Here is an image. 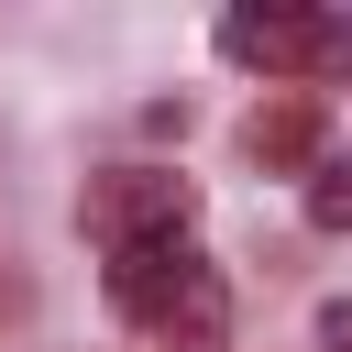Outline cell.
Wrapping results in <instances>:
<instances>
[{"instance_id":"obj_1","label":"cell","mask_w":352,"mask_h":352,"mask_svg":"<svg viewBox=\"0 0 352 352\" xmlns=\"http://www.w3.org/2000/svg\"><path fill=\"white\" fill-rule=\"evenodd\" d=\"M187 220H198V187L165 176V165H121V176L88 187V231H99L110 253H132V242H187Z\"/></svg>"},{"instance_id":"obj_2","label":"cell","mask_w":352,"mask_h":352,"mask_svg":"<svg viewBox=\"0 0 352 352\" xmlns=\"http://www.w3.org/2000/svg\"><path fill=\"white\" fill-rule=\"evenodd\" d=\"M198 286H209V264H198L187 242H132V253H110V308H121V319H154V330H165Z\"/></svg>"},{"instance_id":"obj_3","label":"cell","mask_w":352,"mask_h":352,"mask_svg":"<svg viewBox=\"0 0 352 352\" xmlns=\"http://www.w3.org/2000/svg\"><path fill=\"white\" fill-rule=\"evenodd\" d=\"M242 154H253L264 176H286V165H319V99H264V110L242 121Z\"/></svg>"},{"instance_id":"obj_4","label":"cell","mask_w":352,"mask_h":352,"mask_svg":"<svg viewBox=\"0 0 352 352\" xmlns=\"http://www.w3.org/2000/svg\"><path fill=\"white\" fill-rule=\"evenodd\" d=\"M220 55L286 77V66H297V11H220Z\"/></svg>"},{"instance_id":"obj_5","label":"cell","mask_w":352,"mask_h":352,"mask_svg":"<svg viewBox=\"0 0 352 352\" xmlns=\"http://www.w3.org/2000/svg\"><path fill=\"white\" fill-rule=\"evenodd\" d=\"M286 77L341 88V77H352V11H297V66H286Z\"/></svg>"},{"instance_id":"obj_6","label":"cell","mask_w":352,"mask_h":352,"mask_svg":"<svg viewBox=\"0 0 352 352\" xmlns=\"http://www.w3.org/2000/svg\"><path fill=\"white\" fill-rule=\"evenodd\" d=\"M308 220L319 231H352V154H319L308 165Z\"/></svg>"},{"instance_id":"obj_7","label":"cell","mask_w":352,"mask_h":352,"mask_svg":"<svg viewBox=\"0 0 352 352\" xmlns=\"http://www.w3.org/2000/svg\"><path fill=\"white\" fill-rule=\"evenodd\" d=\"M319 352H352V297H330V308H319Z\"/></svg>"}]
</instances>
